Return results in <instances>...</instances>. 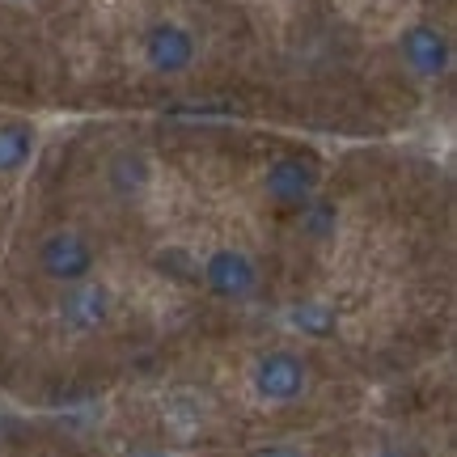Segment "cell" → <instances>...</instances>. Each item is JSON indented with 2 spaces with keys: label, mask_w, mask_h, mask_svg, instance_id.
I'll list each match as a JSON object with an SVG mask.
<instances>
[{
  "label": "cell",
  "mask_w": 457,
  "mask_h": 457,
  "mask_svg": "<svg viewBox=\"0 0 457 457\" xmlns=\"http://www.w3.org/2000/svg\"><path fill=\"white\" fill-rule=\"evenodd\" d=\"M195 276L212 301L242 305V301H254V293H259L262 267L245 245H216V250H208V254L199 259Z\"/></svg>",
  "instance_id": "cell-5"
},
{
  "label": "cell",
  "mask_w": 457,
  "mask_h": 457,
  "mask_svg": "<svg viewBox=\"0 0 457 457\" xmlns=\"http://www.w3.org/2000/svg\"><path fill=\"white\" fill-rule=\"evenodd\" d=\"M250 457H310V453H301L296 445H262V449H254Z\"/></svg>",
  "instance_id": "cell-12"
},
{
  "label": "cell",
  "mask_w": 457,
  "mask_h": 457,
  "mask_svg": "<svg viewBox=\"0 0 457 457\" xmlns=\"http://www.w3.org/2000/svg\"><path fill=\"white\" fill-rule=\"evenodd\" d=\"M394 55H398L403 72L420 85H436L453 72V38H449L445 26L424 21V17L398 30V38H394Z\"/></svg>",
  "instance_id": "cell-4"
},
{
  "label": "cell",
  "mask_w": 457,
  "mask_h": 457,
  "mask_svg": "<svg viewBox=\"0 0 457 457\" xmlns=\"http://www.w3.org/2000/svg\"><path fill=\"white\" fill-rule=\"evenodd\" d=\"M131 457H174V453H165V449H136Z\"/></svg>",
  "instance_id": "cell-13"
},
{
  "label": "cell",
  "mask_w": 457,
  "mask_h": 457,
  "mask_svg": "<svg viewBox=\"0 0 457 457\" xmlns=\"http://www.w3.org/2000/svg\"><path fill=\"white\" fill-rule=\"evenodd\" d=\"M0 4H34V0H0Z\"/></svg>",
  "instance_id": "cell-14"
},
{
  "label": "cell",
  "mask_w": 457,
  "mask_h": 457,
  "mask_svg": "<svg viewBox=\"0 0 457 457\" xmlns=\"http://www.w3.org/2000/svg\"><path fill=\"white\" fill-rule=\"evenodd\" d=\"M301 233L310 237V242H330L335 237V228H339V204H330V199H310L305 208H301Z\"/></svg>",
  "instance_id": "cell-11"
},
{
  "label": "cell",
  "mask_w": 457,
  "mask_h": 457,
  "mask_svg": "<svg viewBox=\"0 0 457 457\" xmlns=\"http://www.w3.org/2000/svg\"><path fill=\"white\" fill-rule=\"evenodd\" d=\"M38 153V128L26 119H0V179H17Z\"/></svg>",
  "instance_id": "cell-9"
},
{
  "label": "cell",
  "mask_w": 457,
  "mask_h": 457,
  "mask_svg": "<svg viewBox=\"0 0 457 457\" xmlns=\"http://www.w3.org/2000/svg\"><path fill=\"white\" fill-rule=\"evenodd\" d=\"M259 191L279 212H301L310 199L322 195V165L310 153H276L262 165Z\"/></svg>",
  "instance_id": "cell-3"
},
{
  "label": "cell",
  "mask_w": 457,
  "mask_h": 457,
  "mask_svg": "<svg viewBox=\"0 0 457 457\" xmlns=\"http://www.w3.org/2000/svg\"><path fill=\"white\" fill-rule=\"evenodd\" d=\"M284 322H288L301 339H330V335L339 330V310H335L330 301H322V296H305V301L288 305Z\"/></svg>",
  "instance_id": "cell-10"
},
{
  "label": "cell",
  "mask_w": 457,
  "mask_h": 457,
  "mask_svg": "<svg viewBox=\"0 0 457 457\" xmlns=\"http://www.w3.org/2000/svg\"><path fill=\"white\" fill-rule=\"evenodd\" d=\"M106 191L114 199H123V204H140V199L153 191V179H157V170H153V157H148L145 148H119L111 153V162H106Z\"/></svg>",
  "instance_id": "cell-8"
},
{
  "label": "cell",
  "mask_w": 457,
  "mask_h": 457,
  "mask_svg": "<svg viewBox=\"0 0 457 457\" xmlns=\"http://www.w3.org/2000/svg\"><path fill=\"white\" fill-rule=\"evenodd\" d=\"M310 360L293 347H267L245 369V386L262 407H296L310 394Z\"/></svg>",
  "instance_id": "cell-1"
},
{
  "label": "cell",
  "mask_w": 457,
  "mask_h": 457,
  "mask_svg": "<svg viewBox=\"0 0 457 457\" xmlns=\"http://www.w3.org/2000/svg\"><path fill=\"white\" fill-rule=\"evenodd\" d=\"M34 267H38V276L51 279L55 288H64V284L89 279L98 271V245L89 242V233H81V228L55 225L34 245Z\"/></svg>",
  "instance_id": "cell-2"
},
{
  "label": "cell",
  "mask_w": 457,
  "mask_h": 457,
  "mask_svg": "<svg viewBox=\"0 0 457 457\" xmlns=\"http://www.w3.org/2000/svg\"><path fill=\"white\" fill-rule=\"evenodd\" d=\"M140 64L153 77H187L199 64V34L179 17H157L140 30Z\"/></svg>",
  "instance_id": "cell-6"
},
{
  "label": "cell",
  "mask_w": 457,
  "mask_h": 457,
  "mask_svg": "<svg viewBox=\"0 0 457 457\" xmlns=\"http://www.w3.org/2000/svg\"><path fill=\"white\" fill-rule=\"evenodd\" d=\"M111 318H114V293H111V284L98 276L64 284L60 296H55V322H60L68 335H77V339L106 330Z\"/></svg>",
  "instance_id": "cell-7"
}]
</instances>
